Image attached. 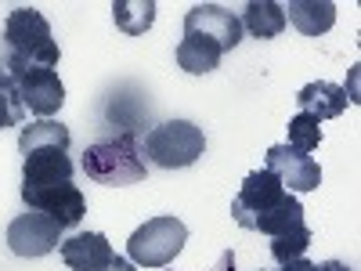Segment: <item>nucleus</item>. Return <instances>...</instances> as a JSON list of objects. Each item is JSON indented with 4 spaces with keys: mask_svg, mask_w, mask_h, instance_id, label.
<instances>
[{
    "mask_svg": "<svg viewBox=\"0 0 361 271\" xmlns=\"http://www.w3.org/2000/svg\"><path fill=\"white\" fill-rule=\"evenodd\" d=\"M231 217L238 228L264 231L275 239L296 224H304V203L293 192H286V185L271 170H253L246 174L243 188L231 199Z\"/></svg>",
    "mask_w": 361,
    "mask_h": 271,
    "instance_id": "nucleus-1",
    "label": "nucleus"
},
{
    "mask_svg": "<svg viewBox=\"0 0 361 271\" xmlns=\"http://www.w3.org/2000/svg\"><path fill=\"white\" fill-rule=\"evenodd\" d=\"M4 44L11 51L8 58V76H18L25 69L47 66L54 69L62 51H58L54 37H51V22L37 11V8H15L4 22Z\"/></svg>",
    "mask_w": 361,
    "mask_h": 271,
    "instance_id": "nucleus-2",
    "label": "nucleus"
},
{
    "mask_svg": "<svg viewBox=\"0 0 361 271\" xmlns=\"http://www.w3.org/2000/svg\"><path fill=\"white\" fill-rule=\"evenodd\" d=\"M83 174L94 185H109V188H123V185H137L148 177V159H145V145L137 134L123 131L112 141H98L87 145L83 152Z\"/></svg>",
    "mask_w": 361,
    "mask_h": 271,
    "instance_id": "nucleus-3",
    "label": "nucleus"
},
{
    "mask_svg": "<svg viewBox=\"0 0 361 271\" xmlns=\"http://www.w3.org/2000/svg\"><path fill=\"white\" fill-rule=\"evenodd\" d=\"M206 152V138L188 119H166L145 134V156L159 170H185Z\"/></svg>",
    "mask_w": 361,
    "mask_h": 271,
    "instance_id": "nucleus-4",
    "label": "nucleus"
},
{
    "mask_svg": "<svg viewBox=\"0 0 361 271\" xmlns=\"http://www.w3.org/2000/svg\"><path fill=\"white\" fill-rule=\"evenodd\" d=\"M188 228L177 217H152L145 221L127 243V260L137 267H170L173 257L185 250Z\"/></svg>",
    "mask_w": 361,
    "mask_h": 271,
    "instance_id": "nucleus-5",
    "label": "nucleus"
},
{
    "mask_svg": "<svg viewBox=\"0 0 361 271\" xmlns=\"http://www.w3.org/2000/svg\"><path fill=\"white\" fill-rule=\"evenodd\" d=\"M22 203L37 214H47L66 231L87 217V199L73 181H54V185H22Z\"/></svg>",
    "mask_w": 361,
    "mask_h": 271,
    "instance_id": "nucleus-6",
    "label": "nucleus"
},
{
    "mask_svg": "<svg viewBox=\"0 0 361 271\" xmlns=\"http://www.w3.org/2000/svg\"><path fill=\"white\" fill-rule=\"evenodd\" d=\"M62 239H66V228L47 214H37V210H29V214L8 224V246L15 257H44L62 246Z\"/></svg>",
    "mask_w": 361,
    "mask_h": 271,
    "instance_id": "nucleus-7",
    "label": "nucleus"
},
{
    "mask_svg": "<svg viewBox=\"0 0 361 271\" xmlns=\"http://www.w3.org/2000/svg\"><path fill=\"white\" fill-rule=\"evenodd\" d=\"M11 80H15V90H18L22 109H29V112L40 116V119H51L58 109L66 105V83L58 80V73L47 69V66L25 69V73H18V76H11Z\"/></svg>",
    "mask_w": 361,
    "mask_h": 271,
    "instance_id": "nucleus-8",
    "label": "nucleus"
},
{
    "mask_svg": "<svg viewBox=\"0 0 361 271\" xmlns=\"http://www.w3.org/2000/svg\"><path fill=\"white\" fill-rule=\"evenodd\" d=\"M185 37H206L228 54L243 44V22L224 4H195L185 15Z\"/></svg>",
    "mask_w": 361,
    "mask_h": 271,
    "instance_id": "nucleus-9",
    "label": "nucleus"
},
{
    "mask_svg": "<svg viewBox=\"0 0 361 271\" xmlns=\"http://www.w3.org/2000/svg\"><path fill=\"white\" fill-rule=\"evenodd\" d=\"M264 170L275 174L282 185H286V192H293V195L314 192L322 185V167L311 156L293 152L289 145H271L267 148V159H264Z\"/></svg>",
    "mask_w": 361,
    "mask_h": 271,
    "instance_id": "nucleus-10",
    "label": "nucleus"
},
{
    "mask_svg": "<svg viewBox=\"0 0 361 271\" xmlns=\"http://www.w3.org/2000/svg\"><path fill=\"white\" fill-rule=\"evenodd\" d=\"M62 260L73 271H105L116 260V250L102 231H76L62 239Z\"/></svg>",
    "mask_w": 361,
    "mask_h": 271,
    "instance_id": "nucleus-11",
    "label": "nucleus"
},
{
    "mask_svg": "<svg viewBox=\"0 0 361 271\" xmlns=\"http://www.w3.org/2000/svg\"><path fill=\"white\" fill-rule=\"evenodd\" d=\"M69 148H33L22 156V185H54V181H73Z\"/></svg>",
    "mask_w": 361,
    "mask_h": 271,
    "instance_id": "nucleus-12",
    "label": "nucleus"
},
{
    "mask_svg": "<svg viewBox=\"0 0 361 271\" xmlns=\"http://www.w3.org/2000/svg\"><path fill=\"white\" fill-rule=\"evenodd\" d=\"M296 105H300V112H307L314 119H336L350 105V95H347V87H336L329 80H314V83L296 90Z\"/></svg>",
    "mask_w": 361,
    "mask_h": 271,
    "instance_id": "nucleus-13",
    "label": "nucleus"
},
{
    "mask_svg": "<svg viewBox=\"0 0 361 271\" xmlns=\"http://www.w3.org/2000/svg\"><path fill=\"white\" fill-rule=\"evenodd\" d=\"M286 22H293L304 37H322L336 25V4L333 0H289L282 4Z\"/></svg>",
    "mask_w": 361,
    "mask_h": 271,
    "instance_id": "nucleus-14",
    "label": "nucleus"
},
{
    "mask_svg": "<svg viewBox=\"0 0 361 271\" xmlns=\"http://www.w3.org/2000/svg\"><path fill=\"white\" fill-rule=\"evenodd\" d=\"M221 58H224V51L214 40H206V37H185L177 44V66L185 73H192V76L214 73L221 66Z\"/></svg>",
    "mask_w": 361,
    "mask_h": 271,
    "instance_id": "nucleus-15",
    "label": "nucleus"
},
{
    "mask_svg": "<svg viewBox=\"0 0 361 271\" xmlns=\"http://www.w3.org/2000/svg\"><path fill=\"white\" fill-rule=\"evenodd\" d=\"M238 22H243V29L250 37L271 40L286 29V11H282V4H275V0H253V4H246V11H243Z\"/></svg>",
    "mask_w": 361,
    "mask_h": 271,
    "instance_id": "nucleus-16",
    "label": "nucleus"
},
{
    "mask_svg": "<svg viewBox=\"0 0 361 271\" xmlns=\"http://www.w3.org/2000/svg\"><path fill=\"white\" fill-rule=\"evenodd\" d=\"M112 22L127 37H141L156 22V0H112Z\"/></svg>",
    "mask_w": 361,
    "mask_h": 271,
    "instance_id": "nucleus-17",
    "label": "nucleus"
},
{
    "mask_svg": "<svg viewBox=\"0 0 361 271\" xmlns=\"http://www.w3.org/2000/svg\"><path fill=\"white\" fill-rule=\"evenodd\" d=\"M69 127L58 119H37V124L22 127L18 134V152H33V148H69Z\"/></svg>",
    "mask_w": 361,
    "mask_h": 271,
    "instance_id": "nucleus-18",
    "label": "nucleus"
},
{
    "mask_svg": "<svg viewBox=\"0 0 361 271\" xmlns=\"http://www.w3.org/2000/svg\"><path fill=\"white\" fill-rule=\"evenodd\" d=\"M286 145L293 148V152H300V156H311L314 148L322 145V119H314L307 112H296L289 119V141Z\"/></svg>",
    "mask_w": 361,
    "mask_h": 271,
    "instance_id": "nucleus-19",
    "label": "nucleus"
},
{
    "mask_svg": "<svg viewBox=\"0 0 361 271\" xmlns=\"http://www.w3.org/2000/svg\"><path fill=\"white\" fill-rule=\"evenodd\" d=\"M311 239H314V235H311L307 224H296V228H289V231H282V235L271 239V257H275L279 264H289V260H296V257L307 253Z\"/></svg>",
    "mask_w": 361,
    "mask_h": 271,
    "instance_id": "nucleus-20",
    "label": "nucleus"
},
{
    "mask_svg": "<svg viewBox=\"0 0 361 271\" xmlns=\"http://www.w3.org/2000/svg\"><path fill=\"white\" fill-rule=\"evenodd\" d=\"M22 102H18V90H15V80L8 73H0V131H8V127H18L22 124Z\"/></svg>",
    "mask_w": 361,
    "mask_h": 271,
    "instance_id": "nucleus-21",
    "label": "nucleus"
},
{
    "mask_svg": "<svg viewBox=\"0 0 361 271\" xmlns=\"http://www.w3.org/2000/svg\"><path fill=\"white\" fill-rule=\"evenodd\" d=\"M279 271H318V264H311L307 257H296V260H289V264H282Z\"/></svg>",
    "mask_w": 361,
    "mask_h": 271,
    "instance_id": "nucleus-22",
    "label": "nucleus"
},
{
    "mask_svg": "<svg viewBox=\"0 0 361 271\" xmlns=\"http://www.w3.org/2000/svg\"><path fill=\"white\" fill-rule=\"evenodd\" d=\"M209 271H235V253H231V250H224V253L217 257V264L209 267Z\"/></svg>",
    "mask_w": 361,
    "mask_h": 271,
    "instance_id": "nucleus-23",
    "label": "nucleus"
},
{
    "mask_svg": "<svg viewBox=\"0 0 361 271\" xmlns=\"http://www.w3.org/2000/svg\"><path fill=\"white\" fill-rule=\"evenodd\" d=\"M318 271H350V267H347L343 260H322V264H318Z\"/></svg>",
    "mask_w": 361,
    "mask_h": 271,
    "instance_id": "nucleus-24",
    "label": "nucleus"
},
{
    "mask_svg": "<svg viewBox=\"0 0 361 271\" xmlns=\"http://www.w3.org/2000/svg\"><path fill=\"white\" fill-rule=\"evenodd\" d=\"M109 267H112V271H134V264H130L127 257H119V253H116V260H112Z\"/></svg>",
    "mask_w": 361,
    "mask_h": 271,
    "instance_id": "nucleus-25",
    "label": "nucleus"
},
{
    "mask_svg": "<svg viewBox=\"0 0 361 271\" xmlns=\"http://www.w3.org/2000/svg\"><path fill=\"white\" fill-rule=\"evenodd\" d=\"M105 271H112V267H105Z\"/></svg>",
    "mask_w": 361,
    "mask_h": 271,
    "instance_id": "nucleus-26",
    "label": "nucleus"
}]
</instances>
